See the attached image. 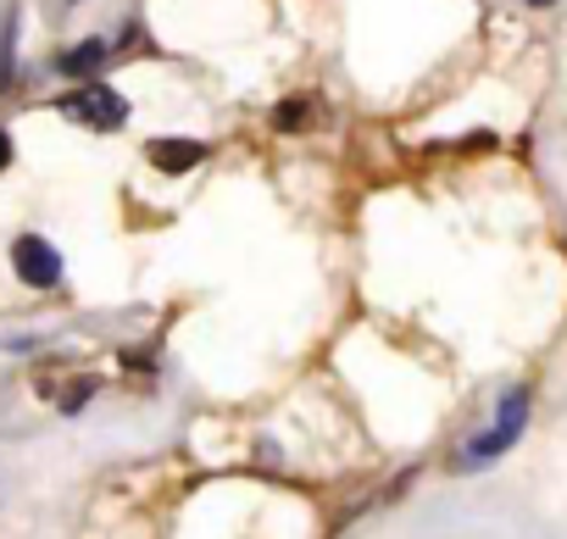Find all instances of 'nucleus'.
<instances>
[{
	"mask_svg": "<svg viewBox=\"0 0 567 539\" xmlns=\"http://www.w3.org/2000/svg\"><path fill=\"white\" fill-rule=\"evenodd\" d=\"M106 56H112V45H106V40H84V45L62 51V62H56V68H62L68 79H79V84H84V79H95V73L106 68Z\"/></svg>",
	"mask_w": 567,
	"mask_h": 539,
	"instance_id": "obj_5",
	"label": "nucleus"
},
{
	"mask_svg": "<svg viewBox=\"0 0 567 539\" xmlns=\"http://www.w3.org/2000/svg\"><path fill=\"white\" fill-rule=\"evenodd\" d=\"M145 156H151L156 173H173V178H178V173H189V167L206 162V145H200V139H151Z\"/></svg>",
	"mask_w": 567,
	"mask_h": 539,
	"instance_id": "obj_4",
	"label": "nucleus"
},
{
	"mask_svg": "<svg viewBox=\"0 0 567 539\" xmlns=\"http://www.w3.org/2000/svg\"><path fill=\"white\" fill-rule=\"evenodd\" d=\"M528 7H550V0H528Z\"/></svg>",
	"mask_w": 567,
	"mask_h": 539,
	"instance_id": "obj_11",
	"label": "nucleus"
},
{
	"mask_svg": "<svg viewBox=\"0 0 567 539\" xmlns=\"http://www.w3.org/2000/svg\"><path fill=\"white\" fill-rule=\"evenodd\" d=\"M12 267H18V279H23L29 290H56V284H62V256H56V245L40 239V234H23V239L12 245Z\"/></svg>",
	"mask_w": 567,
	"mask_h": 539,
	"instance_id": "obj_3",
	"label": "nucleus"
},
{
	"mask_svg": "<svg viewBox=\"0 0 567 539\" xmlns=\"http://www.w3.org/2000/svg\"><path fill=\"white\" fill-rule=\"evenodd\" d=\"M18 84V12H7V29H0V95Z\"/></svg>",
	"mask_w": 567,
	"mask_h": 539,
	"instance_id": "obj_6",
	"label": "nucleus"
},
{
	"mask_svg": "<svg viewBox=\"0 0 567 539\" xmlns=\"http://www.w3.org/2000/svg\"><path fill=\"white\" fill-rule=\"evenodd\" d=\"M523 428H528V390L517 384V390H506V395H501L495 423H489L478 439H467V445H462L456 467H489L501 450H512V445H517V434H523Z\"/></svg>",
	"mask_w": 567,
	"mask_h": 539,
	"instance_id": "obj_1",
	"label": "nucleus"
},
{
	"mask_svg": "<svg viewBox=\"0 0 567 539\" xmlns=\"http://www.w3.org/2000/svg\"><path fill=\"white\" fill-rule=\"evenodd\" d=\"M12 167V134H0V173Z\"/></svg>",
	"mask_w": 567,
	"mask_h": 539,
	"instance_id": "obj_10",
	"label": "nucleus"
},
{
	"mask_svg": "<svg viewBox=\"0 0 567 539\" xmlns=\"http://www.w3.org/2000/svg\"><path fill=\"white\" fill-rule=\"evenodd\" d=\"M312 117H318V106L312 101H301V95H290L278 112H272V123L284 128V134H301V128H312Z\"/></svg>",
	"mask_w": 567,
	"mask_h": 539,
	"instance_id": "obj_7",
	"label": "nucleus"
},
{
	"mask_svg": "<svg viewBox=\"0 0 567 539\" xmlns=\"http://www.w3.org/2000/svg\"><path fill=\"white\" fill-rule=\"evenodd\" d=\"M95 390H101L95 379H73V384H68V395H62V412H68V417H73V412H84Z\"/></svg>",
	"mask_w": 567,
	"mask_h": 539,
	"instance_id": "obj_8",
	"label": "nucleus"
},
{
	"mask_svg": "<svg viewBox=\"0 0 567 539\" xmlns=\"http://www.w3.org/2000/svg\"><path fill=\"white\" fill-rule=\"evenodd\" d=\"M117 34H123V40H117V56H128V51H151V40H145V23H123Z\"/></svg>",
	"mask_w": 567,
	"mask_h": 539,
	"instance_id": "obj_9",
	"label": "nucleus"
},
{
	"mask_svg": "<svg viewBox=\"0 0 567 539\" xmlns=\"http://www.w3.org/2000/svg\"><path fill=\"white\" fill-rule=\"evenodd\" d=\"M56 112H62L68 123L95 128V134H112V128L128 123V101H123L112 84H101V79H84L79 90H68V95L56 101Z\"/></svg>",
	"mask_w": 567,
	"mask_h": 539,
	"instance_id": "obj_2",
	"label": "nucleus"
}]
</instances>
